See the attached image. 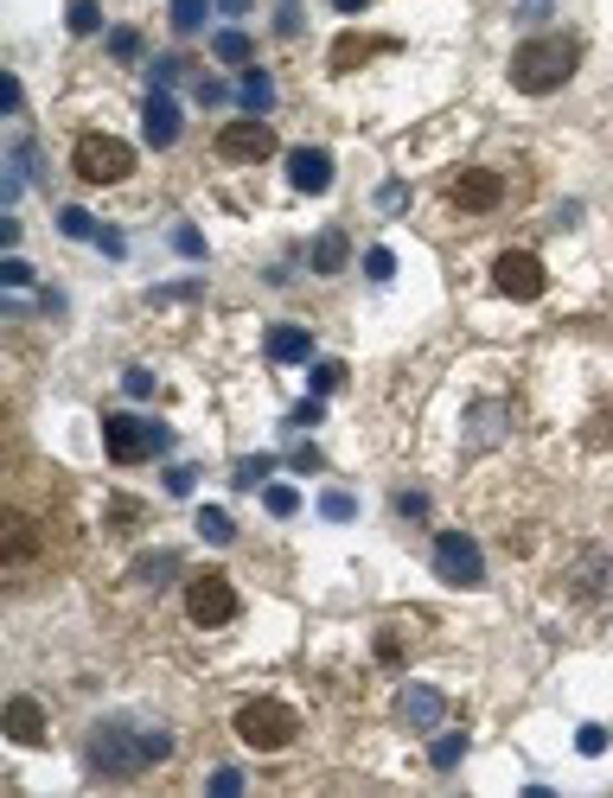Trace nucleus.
Returning a JSON list of instances; mask_svg holds the SVG:
<instances>
[{"instance_id": "nucleus-45", "label": "nucleus", "mask_w": 613, "mask_h": 798, "mask_svg": "<svg viewBox=\"0 0 613 798\" xmlns=\"http://www.w3.org/2000/svg\"><path fill=\"white\" fill-rule=\"evenodd\" d=\"M0 109H7V115L20 109V78H0Z\"/></svg>"}, {"instance_id": "nucleus-43", "label": "nucleus", "mask_w": 613, "mask_h": 798, "mask_svg": "<svg viewBox=\"0 0 613 798\" xmlns=\"http://www.w3.org/2000/svg\"><path fill=\"white\" fill-rule=\"evenodd\" d=\"M192 479H199L192 466H173V473H167V492H173V498H185V492H192Z\"/></svg>"}, {"instance_id": "nucleus-19", "label": "nucleus", "mask_w": 613, "mask_h": 798, "mask_svg": "<svg viewBox=\"0 0 613 798\" xmlns=\"http://www.w3.org/2000/svg\"><path fill=\"white\" fill-rule=\"evenodd\" d=\"M173 575H179L173 549H148V556H134V568H128V582H141V588H160V582H173Z\"/></svg>"}, {"instance_id": "nucleus-1", "label": "nucleus", "mask_w": 613, "mask_h": 798, "mask_svg": "<svg viewBox=\"0 0 613 798\" xmlns=\"http://www.w3.org/2000/svg\"><path fill=\"white\" fill-rule=\"evenodd\" d=\"M173 754V728H160V721H141V716H109L90 728V741H83V760L90 772L102 779H134V772L160 767Z\"/></svg>"}, {"instance_id": "nucleus-25", "label": "nucleus", "mask_w": 613, "mask_h": 798, "mask_svg": "<svg viewBox=\"0 0 613 798\" xmlns=\"http://www.w3.org/2000/svg\"><path fill=\"white\" fill-rule=\"evenodd\" d=\"M58 231H64V236H83V243H97L102 224H97V218H90L83 205H64V211H58Z\"/></svg>"}, {"instance_id": "nucleus-11", "label": "nucleus", "mask_w": 613, "mask_h": 798, "mask_svg": "<svg viewBox=\"0 0 613 798\" xmlns=\"http://www.w3.org/2000/svg\"><path fill=\"white\" fill-rule=\"evenodd\" d=\"M454 205L460 211H499L505 205V180L485 173V166H466V173L454 180Z\"/></svg>"}, {"instance_id": "nucleus-35", "label": "nucleus", "mask_w": 613, "mask_h": 798, "mask_svg": "<svg viewBox=\"0 0 613 798\" xmlns=\"http://www.w3.org/2000/svg\"><path fill=\"white\" fill-rule=\"evenodd\" d=\"M313 422H320V396H306V403L288 410V428H313Z\"/></svg>"}, {"instance_id": "nucleus-17", "label": "nucleus", "mask_w": 613, "mask_h": 798, "mask_svg": "<svg viewBox=\"0 0 613 798\" xmlns=\"http://www.w3.org/2000/svg\"><path fill=\"white\" fill-rule=\"evenodd\" d=\"M269 358L275 364H306L313 358V333H306V326H269Z\"/></svg>"}, {"instance_id": "nucleus-20", "label": "nucleus", "mask_w": 613, "mask_h": 798, "mask_svg": "<svg viewBox=\"0 0 613 798\" xmlns=\"http://www.w3.org/2000/svg\"><path fill=\"white\" fill-rule=\"evenodd\" d=\"M32 166H39V154H32V141H13V154H7V205H20V192H26L32 180H39Z\"/></svg>"}, {"instance_id": "nucleus-22", "label": "nucleus", "mask_w": 613, "mask_h": 798, "mask_svg": "<svg viewBox=\"0 0 613 798\" xmlns=\"http://www.w3.org/2000/svg\"><path fill=\"white\" fill-rule=\"evenodd\" d=\"M352 262V243H345V231H320V243H313V269L320 275H339Z\"/></svg>"}, {"instance_id": "nucleus-48", "label": "nucleus", "mask_w": 613, "mask_h": 798, "mask_svg": "<svg viewBox=\"0 0 613 798\" xmlns=\"http://www.w3.org/2000/svg\"><path fill=\"white\" fill-rule=\"evenodd\" d=\"M294 473H320V447H294Z\"/></svg>"}, {"instance_id": "nucleus-24", "label": "nucleus", "mask_w": 613, "mask_h": 798, "mask_svg": "<svg viewBox=\"0 0 613 798\" xmlns=\"http://www.w3.org/2000/svg\"><path fill=\"white\" fill-rule=\"evenodd\" d=\"M211 52H218V64H250L255 46H250V32L230 27V32H218V39H211Z\"/></svg>"}, {"instance_id": "nucleus-15", "label": "nucleus", "mask_w": 613, "mask_h": 798, "mask_svg": "<svg viewBox=\"0 0 613 798\" xmlns=\"http://www.w3.org/2000/svg\"><path fill=\"white\" fill-rule=\"evenodd\" d=\"M7 735H13L20 747L46 741V709H39V696H13V703H7Z\"/></svg>"}, {"instance_id": "nucleus-44", "label": "nucleus", "mask_w": 613, "mask_h": 798, "mask_svg": "<svg viewBox=\"0 0 613 798\" xmlns=\"http://www.w3.org/2000/svg\"><path fill=\"white\" fill-rule=\"evenodd\" d=\"M7 287H32V269L20 256H7Z\"/></svg>"}, {"instance_id": "nucleus-49", "label": "nucleus", "mask_w": 613, "mask_h": 798, "mask_svg": "<svg viewBox=\"0 0 613 798\" xmlns=\"http://www.w3.org/2000/svg\"><path fill=\"white\" fill-rule=\"evenodd\" d=\"M517 20H550V0H524V7H517Z\"/></svg>"}, {"instance_id": "nucleus-2", "label": "nucleus", "mask_w": 613, "mask_h": 798, "mask_svg": "<svg viewBox=\"0 0 613 798\" xmlns=\"http://www.w3.org/2000/svg\"><path fill=\"white\" fill-rule=\"evenodd\" d=\"M575 64H582V39L575 32H536V39H524L511 52V83L524 97H550V90H562L575 78Z\"/></svg>"}, {"instance_id": "nucleus-10", "label": "nucleus", "mask_w": 613, "mask_h": 798, "mask_svg": "<svg viewBox=\"0 0 613 798\" xmlns=\"http://www.w3.org/2000/svg\"><path fill=\"white\" fill-rule=\"evenodd\" d=\"M441 716H448V696L434 690V684H403V690H396V721H403V728L429 735V728H441Z\"/></svg>"}, {"instance_id": "nucleus-12", "label": "nucleus", "mask_w": 613, "mask_h": 798, "mask_svg": "<svg viewBox=\"0 0 613 798\" xmlns=\"http://www.w3.org/2000/svg\"><path fill=\"white\" fill-rule=\"evenodd\" d=\"M562 588L575 594V600H601V594L613 588V556L607 549H582V563L569 568V582Z\"/></svg>"}, {"instance_id": "nucleus-3", "label": "nucleus", "mask_w": 613, "mask_h": 798, "mask_svg": "<svg viewBox=\"0 0 613 798\" xmlns=\"http://www.w3.org/2000/svg\"><path fill=\"white\" fill-rule=\"evenodd\" d=\"M294 735H301V716H294L288 703H275V696H255V703L237 709V741L255 747V754H275V747H288Z\"/></svg>"}, {"instance_id": "nucleus-23", "label": "nucleus", "mask_w": 613, "mask_h": 798, "mask_svg": "<svg viewBox=\"0 0 613 798\" xmlns=\"http://www.w3.org/2000/svg\"><path fill=\"white\" fill-rule=\"evenodd\" d=\"M371 52H383L378 39H358V32H345V39L332 46V71H352V64H364Z\"/></svg>"}, {"instance_id": "nucleus-18", "label": "nucleus", "mask_w": 613, "mask_h": 798, "mask_svg": "<svg viewBox=\"0 0 613 798\" xmlns=\"http://www.w3.org/2000/svg\"><path fill=\"white\" fill-rule=\"evenodd\" d=\"M505 422H511L505 403H480V410L466 415V447H492V441L505 435Z\"/></svg>"}, {"instance_id": "nucleus-8", "label": "nucleus", "mask_w": 613, "mask_h": 798, "mask_svg": "<svg viewBox=\"0 0 613 798\" xmlns=\"http://www.w3.org/2000/svg\"><path fill=\"white\" fill-rule=\"evenodd\" d=\"M218 154L237 160V166H262V160L275 154V129H269L262 115H243V122L218 129Z\"/></svg>"}, {"instance_id": "nucleus-39", "label": "nucleus", "mask_w": 613, "mask_h": 798, "mask_svg": "<svg viewBox=\"0 0 613 798\" xmlns=\"http://www.w3.org/2000/svg\"><path fill=\"white\" fill-rule=\"evenodd\" d=\"M364 269H371V282H390V275H396V256H390V250H371Z\"/></svg>"}, {"instance_id": "nucleus-5", "label": "nucleus", "mask_w": 613, "mask_h": 798, "mask_svg": "<svg viewBox=\"0 0 613 798\" xmlns=\"http://www.w3.org/2000/svg\"><path fill=\"white\" fill-rule=\"evenodd\" d=\"M71 173L83 185H115L134 173V148L128 141H115V134H77L71 148Z\"/></svg>"}, {"instance_id": "nucleus-46", "label": "nucleus", "mask_w": 613, "mask_h": 798, "mask_svg": "<svg viewBox=\"0 0 613 798\" xmlns=\"http://www.w3.org/2000/svg\"><path fill=\"white\" fill-rule=\"evenodd\" d=\"M275 32H281V39H294V32H301V13H294V7H281V13H275Z\"/></svg>"}, {"instance_id": "nucleus-51", "label": "nucleus", "mask_w": 613, "mask_h": 798, "mask_svg": "<svg viewBox=\"0 0 613 798\" xmlns=\"http://www.w3.org/2000/svg\"><path fill=\"white\" fill-rule=\"evenodd\" d=\"M218 7H224V13H243V7H250V0H218Z\"/></svg>"}, {"instance_id": "nucleus-40", "label": "nucleus", "mask_w": 613, "mask_h": 798, "mask_svg": "<svg viewBox=\"0 0 613 798\" xmlns=\"http://www.w3.org/2000/svg\"><path fill=\"white\" fill-rule=\"evenodd\" d=\"M179 78H185L179 58H160V64H153V90H167V83H179Z\"/></svg>"}, {"instance_id": "nucleus-9", "label": "nucleus", "mask_w": 613, "mask_h": 798, "mask_svg": "<svg viewBox=\"0 0 613 798\" xmlns=\"http://www.w3.org/2000/svg\"><path fill=\"white\" fill-rule=\"evenodd\" d=\"M492 282H499L505 301H536V294L550 287V275H543V262H536L531 250H505V256L492 262Z\"/></svg>"}, {"instance_id": "nucleus-47", "label": "nucleus", "mask_w": 613, "mask_h": 798, "mask_svg": "<svg viewBox=\"0 0 613 798\" xmlns=\"http://www.w3.org/2000/svg\"><path fill=\"white\" fill-rule=\"evenodd\" d=\"M109 46H115V58H141V39H134V32H115Z\"/></svg>"}, {"instance_id": "nucleus-13", "label": "nucleus", "mask_w": 613, "mask_h": 798, "mask_svg": "<svg viewBox=\"0 0 613 798\" xmlns=\"http://www.w3.org/2000/svg\"><path fill=\"white\" fill-rule=\"evenodd\" d=\"M141 134H148V148H173L179 141V103L167 90H153L148 109H141Z\"/></svg>"}, {"instance_id": "nucleus-30", "label": "nucleus", "mask_w": 613, "mask_h": 798, "mask_svg": "<svg viewBox=\"0 0 613 798\" xmlns=\"http://www.w3.org/2000/svg\"><path fill=\"white\" fill-rule=\"evenodd\" d=\"M339 384H345V364H313V396H332V390H339Z\"/></svg>"}, {"instance_id": "nucleus-42", "label": "nucleus", "mask_w": 613, "mask_h": 798, "mask_svg": "<svg viewBox=\"0 0 613 798\" xmlns=\"http://www.w3.org/2000/svg\"><path fill=\"white\" fill-rule=\"evenodd\" d=\"M396 512L403 517H429V498H422V492H396Z\"/></svg>"}, {"instance_id": "nucleus-32", "label": "nucleus", "mask_w": 613, "mask_h": 798, "mask_svg": "<svg viewBox=\"0 0 613 798\" xmlns=\"http://www.w3.org/2000/svg\"><path fill=\"white\" fill-rule=\"evenodd\" d=\"M262 498H269V512H275V517H294V512H301V492H294V486H269Z\"/></svg>"}, {"instance_id": "nucleus-33", "label": "nucleus", "mask_w": 613, "mask_h": 798, "mask_svg": "<svg viewBox=\"0 0 613 798\" xmlns=\"http://www.w3.org/2000/svg\"><path fill=\"white\" fill-rule=\"evenodd\" d=\"M122 390H128V396H153V371L128 364V371H122Z\"/></svg>"}, {"instance_id": "nucleus-4", "label": "nucleus", "mask_w": 613, "mask_h": 798, "mask_svg": "<svg viewBox=\"0 0 613 798\" xmlns=\"http://www.w3.org/2000/svg\"><path fill=\"white\" fill-rule=\"evenodd\" d=\"M167 428L160 422H148V415H109L102 422V454L115 466H141V461H153V454H167Z\"/></svg>"}, {"instance_id": "nucleus-21", "label": "nucleus", "mask_w": 613, "mask_h": 798, "mask_svg": "<svg viewBox=\"0 0 613 798\" xmlns=\"http://www.w3.org/2000/svg\"><path fill=\"white\" fill-rule=\"evenodd\" d=\"M237 103L250 109V115H269V109H275V78H269V71H243V78H237Z\"/></svg>"}, {"instance_id": "nucleus-29", "label": "nucleus", "mask_w": 613, "mask_h": 798, "mask_svg": "<svg viewBox=\"0 0 613 798\" xmlns=\"http://www.w3.org/2000/svg\"><path fill=\"white\" fill-rule=\"evenodd\" d=\"M64 20H71V32H97L102 27V7H97V0H71V13H64Z\"/></svg>"}, {"instance_id": "nucleus-6", "label": "nucleus", "mask_w": 613, "mask_h": 798, "mask_svg": "<svg viewBox=\"0 0 613 798\" xmlns=\"http://www.w3.org/2000/svg\"><path fill=\"white\" fill-rule=\"evenodd\" d=\"M434 575H441L448 588H480L485 582L480 543L466 537V531H441V537H434Z\"/></svg>"}, {"instance_id": "nucleus-37", "label": "nucleus", "mask_w": 613, "mask_h": 798, "mask_svg": "<svg viewBox=\"0 0 613 798\" xmlns=\"http://www.w3.org/2000/svg\"><path fill=\"white\" fill-rule=\"evenodd\" d=\"M575 747H582V754H607V728H601V721H587L582 735H575Z\"/></svg>"}, {"instance_id": "nucleus-38", "label": "nucleus", "mask_w": 613, "mask_h": 798, "mask_svg": "<svg viewBox=\"0 0 613 798\" xmlns=\"http://www.w3.org/2000/svg\"><path fill=\"white\" fill-rule=\"evenodd\" d=\"M211 792H218V798L243 792V772H237V767H218V772H211Z\"/></svg>"}, {"instance_id": "nucleus-50", "label": "nucleus", "mask_w": 613, "mask_h": 798, "mask_svg": "<svg viewBox=\"0 0 613 798\" xmlns=\"http://www.w3.org/2000/svg\"><path fill=\"white\" fill-rule=\"evenodd\" d=\"M332 7H339V13H364V0H332Z\"/></svg>"}, {"instance_id": "nucleus-36", "label": "nucleus", "mask_w": 613, "mask_h": 798, "mask_svg": "<svg viewBox=\"0 0 613 798\" xmlns=\"http://www.w3.org/2000/svg\"><path fill=\"white\" fill-rule=\"evenodd\" d=\"M320 512H326L332 524H345V517H352L358 505H352V498H345V492H326V498H320Z\"/></svg>"}, {"instance_id": "nucleus-31", "label": "nucleus", "mask_w": 613, "mask_h": 798, "mask_svg": "<svg viewBox=\"0 0 613 798\" xmlns=\"http://www.w3.org/2000/svg\"><path fill=\"white\" fill-rule=\"evenodd\" d=\"M269 473H275V461H269V454H262V461H237V486H262V479H269Z\"/></svg>"}, {"instance_id": "nucleus-28", "label": "nucleus", "mask_w": 613, "mask_h": 798, "mask_svg": "<svg viewBox=\"0 0 613 798\" xmlns=\"http://www.w3.org/2000/svg\"><path fill=\"white\" fill-rule=\"evenodd\" d=\"M204 13H211V0H173V32H199Z\"/></svg>"}, {"instance_id": "nucleus-14", "label": "nucleus", "mask_w": 613, "mask_h": 798, "mask_svg": "<svg viewBox=\"0 0 613 798\" xmlns=\"http://www.w3.org/2000/svg\"><path fill=\"white\" fill-rule=\"evenodd\" d=\"M288 185H294V192H326L332 185V154L294 148V154H288Z\"/></svg>"}, {"instance_id": "nucleus-7", "label": "nucleus", "mask_w": 613, "mask_h": 798, "mask_svg": "<svg viewBox=\"0 0 613 798\" xmlns=\"http://www.w3.org/2000/svg\"><path fill=\"white\" fill-rule=\"evenodd\" d=\"M185 614H192V626H230V619H237V588H230V575H218V568L192 575V582H185Z\"/></svg>"}, {"instance_id": "nucleus-41", "label": "nucleus", "mask_w": 613, "mask_h": 798, "mask_svg": "<svg viewBox=\"0 0 613 798\" xmlns=\"http://www.w3.org/2000/svg\"><path fill=\"white\" fill-rule=\"evenodd\" d=\"M173 250H179V256H204V236L185 224V231H173Z\"/></svg>"}, {"instance_id": "nucleus-16", "label": "nucleus", "mask_w": 613, "mask_h": 798, "mask_svg": "<svg viewBox=\"0 0 613 798\" xmlns=\"http://www.w3.org/2000/svg\"><path fill=\"white\" fill-rule=\"evenodd\" d=\"M39 549H46V531H39L26 512H13V517H7V563L20 568V563H32Z\"/></svg>"}, {"instance_id": "nucleus-27", "label": "nucleus", "mask_w": 613, "mask_h": 798, "mask_svg": "<svg viewBox=\"0 0 613 798\" xmlns=\"http://www.w3.org/2000/svg\"><path fill=\"white\" fill-rule=\"evenodd\" d=\"M199 537H204V543H230V537H237V524H230V512H218V505H204V512H199Z\"/></svg>"}, {"instance_id": "nucleus-34", "label": "nucleus", "mask_w": 613, "mask_h": 798, "mask_svg": "<svg viewBox=\"0 0 613 798\" xmlns=\"http://www.w3.org/2000/svg\"><path fill=\"white\" fill-rule=\"evenodd\" d=\"M230 97H237V90H230V83H218V78H199V103H204V109L230 103Z\"/></svg>"}, {"instance_id": "nucleus-26", "label": "nucleus", "mask_w": 613, "mask_h": 798, "mask_svg": "<svg viewBox=\"0 0 613 798\" xmlns=\"http://www.w3.org/2000/svg\"><path fill=\"white\" fill-rule=\"evenodd\" d=\"M429 760H434V767H441V772H454L460 760H466V735H434Z\"/></svg>"}]
</instances>
